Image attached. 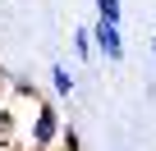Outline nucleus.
<instances>
[{"mask_svg":"<svg viewBox=\"0 0 156 151\" xmlns=\"http://www.w3.org/2000/svg\"><path fill=\"white\" fill-rule=\"evenodd\" d=\"M73 50H78V60H92V55H97V50H92V32H87V28H78V32H73Z\"/></svg>","mask_w":156,"mask_h":151,"instance_id":"nucleus-5","label":"nucleus"},{"mask_svg":"<svg viewBox=\"0 0 156 151\" xmlns=\"http://www.w3.org/2000/svg\"><path fill=\"white\" fill-rule=\"evenodd\" d=\"M60 128H64V124H60V110L41 101L37 115H32V128H28V146H32V151H51L55 137H60Z\"/></svg>","mask_w":156,"mask_h":151,"instance_id":"nucleus-1","label":"nucleus"},{"mask_svg":"<svg viewBox=\"0 0 156 151\" xmlns=\"http://www.w3.org/2000/svg\"><path fill=\"white\" fill-rule=\"evenodd\" d=\"M51 92H55V96H69V92H73V73H69L64 64L51 69Z\"/></svg>","mask_w":156,"mask_h":151,"instance_id":"nucleus-3","label":"nucleus"},{"mask_svg":"<svg viewBox=\"0 0 156 151\" xmlns=\"http://www.w3.org/2000/svg\"><path fill=\"white\" fill-rule=\"evenodd\" d=\"M92 5H97V19L101 23H119L124 19V5H119V0H92Z\"/></svg>","mask_w":156,"mask_h":151,"instance_id":"nucleus-4","label":"nucleus"},{"mask_svg":"<svg viewBox=\"0 0 156 151\" xmlns=\"http://www.w3.org/2000/svg\"><path fill=\"white\" fill-rule=\"evenodd\" d=\"M151 50H156V37H151Z\"/></svg>","mask_w":156,"mask_h":151,"instance_id":"nucleus-7","label":"nucleus"},{"mask_svg":"<svg viewBox=\"0 0 156 151\" xmlns=\"http://www.w3.org/2000/svg\"><path fill=\"white\" fill-rule=\"evenodd\" d=\"M55 142H60V151H83V142H78V133H73V128H60V137H55Z\"/></svg>","mask_w":156,"mask_h":151,"instance_id":"nucleus-6","label":"nucleus"},{"mask_svg":"<svg viewBox=\"0 0 156 151\" xmlns=\"http://www.w3.org/2000/svg\"><path fill=\"white\" fill-rule=\"evenodd\" d=\"M87 32H92V50H101L110 64L124 60V32H119V23H101L97 19V28H87Z\"/></svg>","mask_w":156,"mask_h":151,"instance_id":"nucleus-2","label":"nucleus"}]
</instances>
